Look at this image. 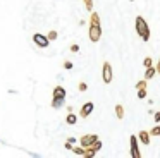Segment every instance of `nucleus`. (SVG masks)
I'll return each mask as SVG.
<instances>
[{"label":"nucleus","mask_w":160,"mask_h":158,"mask_svg":"<svg viewBox=\"0 0 160 158\" xmlns=\"http://www.w3.org/2000/svg\"><path fill=\"white\" fill-rule=\"evenodd\" d=\"M88 38L91 43H98L102 38V24H100V16L91 10L90 14V27H88Z\"/></svg>","instance_id":"1"},{"label":"nucleus","mask_w":160,"mask_h":158,"mask_svg":"<svg viewBox=\"0 0 160 158\" xmlns=\"http://www.w3.org/2000/svg\"><path fill=\"white\" fill-rule=\"evenodd\" d=\"M134 27H136V33H138V36L141 38L143 41H148L150 40V26L148 22H146L145 17L138 16L134 19Z\"/></svg>","instance_id":"2"},{"label":"nucleus","mask_w":160,"mask_h":158,"mask_svg":"<svg viewBox=\"0 0 160 158\" xmlns=\"http://www.w3.org/2000/svg\"><path fill=\"white\" fill-rule=\"evenodd\" d=\"M102 79H103L105 84H110L112 79H114V72H112L110 62H103V65H102Z\"/></svg>","instance_id":"3"},{"label":"nucleus","mask_w":160,"mask_h":158,"mask_svg":"<svg viewBox=\"0 0 160 158\" xmlns=\"http://www.w3.org/2000/svg\"><path fill=\"white\" fill-rule=\"evenodd\" d=\"M129 146H131V156L132 158H141V151H139V139L138 136H131L129 137Z\"/></svg>","instance_id":"4"},{"label":"nucleus","mask_w":160,"mask_h":158,"mask_svg":"<svg viewBox=\"0 0 160 158\" xmlns=\"http://www.w3.org/2000/svg\"><path fill=\"white\" fill-rule=\"evenodd\" d=\"M102 150V141L100 139H97L91 146H88V148H84V155L83 156L84 158H93L95 155H97V151H100Z\"/></svg>","instance_id":"5"},{"label":"nucleus","mask_w":160,"mask_h":158,"mask_svg":"<svg viewBox=\"0 0 160 158\" xmlns=\"http://www.w3.org/2000/svg\"><path fill=\"white\" fill-rule=\"evenodd\" d=\"M33 41H35V45H36V47H40V48H47L50 45L48 36H45V34H42V33H35V34H33Z\"/></svg>","instance_id":"6"},{"label":"nucleus","mask_w":160,"mask_h":158,"mask_svg":"<svg viewBox=\"0 0 160 158\" xmlns=\"http://www.w3.org/2000/svg\"><path fill=\"white\" fill-rule=\"evenodd\" d=\"M95 110V105H93V101H88V103H84L83 106H81V110H79V117L81 119H88V117L91 115V112Z\"/></svg>","instance_id":"7"},{"label":"nucleus","mask_w":160,"mask_h":158,"mask_svg":"<svg viewBox=\"0 0 160 158\" xmlns=\"http://www.w3.org/2000/svg\"><path fill=\"white\" fill-rule=\"evenodd\" d=\"M97 139H98L97 134H84V136H81L79 143H81V146H83V148H88V146H91Z\"/></svg>","instance_id":"8"},{"label":"nucleus","mask_w":160,"mask_h":158,"mask_svg":"<svg viewBox=\"0 0 160 158\" xmlns=\"http://www.w3.org/2000/svg\"><path fill=\"white\" fill-rule=\"evenodd\" d=\"M150 136H152L150 132H146V131H141V132L138 134V139H139V143H141V144H145V146H148V144L152 143V139H150Z\"/></svg>","instance_id":"9"},{"label":"nucleus","mask_w":160,"mask_h":158,"mask_svg":"<svg viewBox=\"0 0 160 158\" xmlns=\"http://www.w3.org/2000/svg\"><path fill=\"white\" fill-rule=\"evenodd\" d=\"M52 96L53 98H66L67 93H66V89H64V86H55L53 91H52Z\"/></svg>","instance_id":"10"},{"label":"nucleus","mask_w":160,"mask_h":158,"mask_svg":"<svg viewBox=\"0 0 160 158\" xmlns=\"http://www.w3.org/2000/svg\"><path fill=\"white\" fill-rule=\"evenodd\" d=\"M155 74H157V67H153V65H152V67H146L145 69V79H146V81L153 79V77H155Z\"/></svg>","instance_id":"11"},{"label":"nucleus","mask_w":160,"mask_h":158,"mask_svg":"<svg viewBox=\"0 0 160 158\" xmlns=\"http://www.w3.org/2000/svg\"><path fill=\"white\" fill-rule=\"evenodd\" d=\"M66 98H52V108H62Z\"/></svg>","instance_id":"12"},{"label":"nucleus","mask_w":160,"mask_h":158,"mask_svg":"<svg viewBox=\"0 0 160 158\" xmlns=\"http://www.w3.org/2000/svg\"><path fill=\"white\" fill-rule=\"evenodd\" d=\"M76 122H78V117L74 115L72 112H69V113H67V117H66V124H69V126H74Z\"/></svg>","instance_id":"13"},{"label":"nucleus","mask_w":160,"mask_h":158,"mask_svg":"<svg viewBox=\"0 0 160 158\" xmlns=\"http://www.w3.org/2000/svg\"><path fill=\"white\" fill-rule=\"evenodd\" d=\"M115 115H117V119L121 120V119H124V106L122 105H115Z\"/></svg>","instance_id":"14"},{"label":"nucleus","mask_w":160,"mask_h":158,"mask_svg":"<svg viewBox=\"0 0 160 158\" xmlns=\"http://www.w3.org/2000/svg\"><path fill=\"white\" fill-rule=\"evenodd\" d=\"M71 151H72L74 155H78V156H83V155H84V148L83 146H72V150H71Z\"/></svg>","instance_id":"15"},{"label":"nucleus","mask_w":160,"mask_h":158,"mask_svg":"<svg viewBox=\"0 0 160 158\" xmlns=\"http://www.w3.org/2000/svg\"><path fill=\"white\" fill-rule=\"evenodd\" d=\"M150 134H152V136H160V126H158V124H155V126L152 127Z\"/></svg>","instance_id":"16"},{"label":"nucleus","mask_w":160,"mask_h":158,"mask_svg":"<svg viewBox=\"0 0 160 158\" xmlns=\"http://www.w3.org/2000/svg\"><path fill=\"white\" fill-rule=\"evenodd\" d=\"M138 91V98L139 100H145L146 98V88H139V89H136Z\"/></svg>","instance_id":"17"},{"label":"nucleus","mask_w":160,"mask_h":158,"mask_svg":"<svg viewBox=\"0 0 160 158\" xmlns=\"http://www.w3.org/2000/svg\"><path fill=\"white\" fill-rule=\"evenodd\" d=\"M76 143V137H69L66 141V150H72V144Z\"/></svg>","instance_id":"18"},{"label":"nucleus","mask_w":160,"mask_h":158,"mask_svg":"<svg viewBox=\"0 0 160 158\" xmlns=\"http://www.w3.org/2000/svg\"><path fill=\"white\" fill-rule=\"evenodd\" d=\"M83 2H84L86 10H88V12H91V10H93V0H83Z\"/></svg>","instance_id":"19"},{"label":"nucleus","mask_w":160,"mask_h":158,"mask_svg":"<svg viewBox=\"0 0 160 158\" xmlns=\"http://www.w3.org/2000/svg\"><path fill=\"white\" fill-rule=\"evenodd\" d=\"M146 86H148L146 79H141V81H138V82H136V89H139V88H146Z\"/></svg>","instance_id":"20"},{"label":"nucleus","mask_w":160,"mask_h":158,"mask_svg":"<svg viewBox=\"0 0 160 158\" xmlns=\"http://www.w3.org/2000/svg\"><path fill=\"white\" fill-rule=\"evenodd\" d=\"M47 36H48V40H50V41H53V40H57V36H59V34H57V31H50V33L47 34Z\"/></svg>","instance_id":"21"},{"label":"nucleus","mask_w":160,"mask_h":158,"mask_svg":"<svg viewBox=\"0 0 160 158\" xmlns=\"http://www.w3.org/2000/svg\"><path fill=\"white\" fill-rule=\"evenodd\" d=\"M143 65H145V69H146V67H152V65H153L152 58H150V57H146L145 60H143Z\"/></svg>","instance_id":"22"},{"label":"nucleus","mask_w":160,"mask_h":158,"mask_svg":"<svg viewBox=\"0 0 160 158\" xmlns=\"http://www.w3.org/2000/svg\"><path fill=\"white\" fill-rule=\"evenodd\" d=\"M71 52H72V53H76V52H79V45H76V43H72L71 45V48H69Z\"/></svg>","instance_id":"23"},{"label":"nucleus","mask_w":160,"mask_h":158,"mask_svg":"<svg viewBox=\"0 0 160 158\" xmlns=\"http://www.w3.org/2000/svg\"><path fill=\"white\" fill-rule=\"evenodd\" d=\"M78 88H79V91H86L88 86H86V82H79V86H78Z\"/></svg>","instance_id":"24"},{"label":"nucleus","mask_w":160,"mask_h":158,"mask_svg":"<svg viewBox=\"0 0 160 158\" xmlns=\"http://www.w3.org/2000/svg\"><path fill=\"white\" fill-rule=\"evenodd\" d=\"M64 67H66L67 71H69V69H72V62H71V60H66V62H64Z\"/></svg>","instance_id":"25"},{"label":"nucleus","mask_w":160,"mask_h":158,"mask_svg":"<svg viewBox=\"0 0 160 158\" xmlns=\"http://www.w3.org/2000/svg\"><path fill=\"white\" fill-rule=\"evenodd\" d=\"M153 120H155V122H160V112H155V115H153Z\"/></svg>","instance_id":"26"},{"label":"nucleus","mask_w":160,"mask_h":158,"mask_svg":"<svg viewBox=\"0 0 160 158\" xmlns=\"http://www.w3.org/2000/svg\"><path fill=\"white\" fill-rule=\"evenodd\" d=\"M155 67H157V74H160V58H158V62H157Z\"/></svg>","instance_id":"27"}]
</instances>
